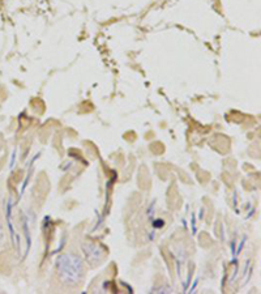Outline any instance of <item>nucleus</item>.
<instances>
[{"label": "nucleus", "mask_w": 261, "mask_h": 294, "mask_svg": "<svg viewBox=\"0 0 261 294\" xmlns=\"http://www.w3.org/2000/svg\"><path fill=\"white\" fill-rule=\"evenodd\" d=\"M1 238H3V229L0 226V241H1Z\"/></svg>", "instance_id": "1"}]
</instances>
